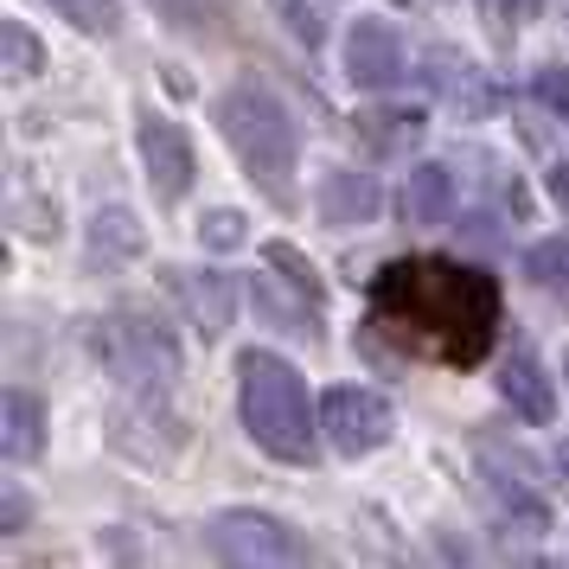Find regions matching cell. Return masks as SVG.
Here are the masks:
<instances>
[{
    "label": "cell",
    "instance_id": "6da1fadb",
    "mask_svg": "<svg viewBox=\"0 0 569 569\" xmlns=\"http://www.w3.org/2000/svg\"><path fill=\"white\" fill-rule=\"evenodd\" d=\"M371 308L397 320L410 339H422L436 359L473 365L492 346V327H499V288L480 269L410 257V262H390L371 282Z\"/></svg>",
    "mask_w": 569,
    "mask_h": 569
},
{
    "label": "cell",
    "instance_id": "7a4b0ae2",
    "mask_svg": "<svg viewBox=\"0 0 569 569\" xmlns=\"http://www.w3.org/2000/svg\"><path fill=\"white\" fill-rule=\"evenodd\" d=\"M237 410H243V429L262 455H276L288 467H308L313 461V429L320 416L308 403V385L301 371L276 352H243L237 359Z\"/></svg>",
    "mask_w": 569,
    "mask_h": 569
},
{
    "label": "cell",
    "instance_id": "3957f363",
    "mask_svg": "<svg viewBox=\"0 0 569 569\" xmlns=\"http://www.w3.org/2000/svg\"><path fill=\"white\" fill-rule=\"evenodd\" d=\"M218 129L231 141L237 167H243L276 206H288V199H295V154H301L288 109L276 103L269 90H257V83H237V90L218 97Z\"/></svg>",
    "mask_w": 569,
    "mask_h": 569
},
{
    "label": "cell",
    "instance_id": "277c9868",
    "mask_svg": "<svg viewBox=\"0 0 569 569\" xmlns=\"http://www.w3.org/2000/svg\"><path fill=\"white\" fill-rule=\"evenodd\" d=\"M90 352L141 403H167V390L180 378V346H173V333L160 320H141V313H109V320H97L90 327Z\"/></svg>",
    "mask_w": 569,
    "mask_h": 569
},
{
    "label": "cell",
    "instance_id": "5b68a950",
    "mask_svg": "<svg viewBox=\"0 0 569 569\" xmlns=\"http://www.w3.org/2000/svg\"><path fill=\"white\" fill-rule=\"evenodd\" d=\"M211 550L231 569H308V538L276 512H257V506H231L206 525Z\"/></svg>",
    "mask_w": 569,
    "mask_h": 569
},
{
    "label": "cell",
    "instance_id": "8992f818",
    "mask_svg": "<svg viewBox=\"0 0 569 569\" xmlns=\"http://www.w3.org/2000/svg\"><path fill=\"white\" fill-rule=\"evenodd\" d=\"M320 429L333 441V455L346 461H359V455H378L397 429V410H390L385 397L371 385H333L320 397Z\"/></svg>",
    "mask_w": 569,
    "mask_h": 569
},
{
    "label": "cell",
    "instance_id": "52a82bcc",
    "mask_svg": "<svg viewBox=\"0 0 569 569\" xmlns=\"http://www.w3.org/2000/svg\"><path fill=\"white\" fill-rule=\"evenodd\" d=\"M134 134H141V167H148L154 199H160V206L186 199V186H192V141H186L167 116H154V109H141Z\"/></svg>",
    "mask_w": 569,
    "mask_h": 569
},
{
    "label": "cell",
    "instance_id": "ba28073f",
    "mask_svg": "<svg viewBox=\"0 0 569 569\" xmlns=\"http://www.w3.org/2000/svg\"><path fill=\"white\" fill-rule=\"evenodd\" d=\"M403 32L390 27V20H359L352 39H346V78L352 90H390V83H403Z\"/></svg>",
    "mask_w": 569,
    "mask_h": 569
},
{
    "label": "cell",
    "instance_id": "9c48e42d",
    "mask_svg": "<svg viewBox=\"0 0 569 569\" xmlns=\"http://www.w3.org/2000/svg\"><path fill=\"white\" fill-rule=\"evenodd\" d=\"M487 492H492V506L512 518V525H525V531H543L550 525V506H543V492L538 480H531V467L518 461H492L487 455Z\"/></svg>",
    "mask_w": 569,
    "mask_h": 569
},
{
    "label": "cell",
    "instance_id": "30bf717a",
    "mask_svg": "<svg viewBox=\"0 0 569 569\" xmlns=\"http://www.w3.org/2000/svg\"><path fill=\"white\" fill-rule=\"evenodd\" d=\"M499 397H506L512 416H525V422H550V416H557V385H550V371H543L531 352H512V359L499 365Z\"/></svg>",
    "mask_w": 569,
    "mask_h": 569
},
{
    "label": "cell",
    "instance_id": "8fae6325",
    "mask_svg": "<svg viewBox=\"0 0 569 569\" xmlns=\"http://www.w3.org/2000/svg\"><path fill=\"white\" fill-rule=\"evenodd\" d=\"M180 301L192 308V320H199V333H224L231 327V301H237V288H231V276H218V269H186L180 282Z\"/></svg>",
    "mask_w": 569,
    "mask_h": 569
},
{
    "label": "cell",
    "instance_id": "7c38bea8",
    "mask_svg": "<svg viewBox=\"0 0 569 569\" xmlns=\"http://www.w3.org/2000/svg\"><path fill=\"white\" fill-rule=\"evenodd\" d=\"M141 257V224H134L129 206H97L90 218V262L97 269H122V262Z\"/></svg>",
    "mask_w": 569,
    "mask_h": 569
},
{
    "label": "cell",
    "instance_id": "4fadbf2b",
    "mask_svg": "<svg viewBox=\"0 0 569 569\" xmlns=\"http://www.w3.org/2000/svg\"><path fill=\"white\" fill-rule=\"evenodd\" d=\"M385 206V192L371 173H333V180L320 186V218L327 224H371Z\"/></svg>",
    "mask_w": 569,
    "mask_h": 569
},
{
    "label": "cell",
    "instance_id": "5bb4252c",
    "mask_svg": "<svg viewBox=\"0 0 569 569\" xmlns=\"http://www.w3.org/2000/svg\"><path fill=\"white\" fill-rule=\"evenodd\" d=\"M0 448H7V461H32L46 448V410H39V397L7 390V403H0Z\"/></svg>",
    "mask_w": 569,
    "mask_h": 569
},
{
    "label": "cell",
    "instance_id": "9a60e30c",
    "mask_svg": "<svg viewBox=\"0 0 569 569\" xmlns=\"http://www.w3.org/2000/svg\"><path fill=\"white\" fill-rule=\"evenodd\" d=\"M403 211H410V224H448V211H455V173L448 167H416L410 180H403Z\"/></svg>",
    "mask_w": 569,
    "mask_h": 569
},
{
    "label": "cell",
    "instance_id": "2e32d148",
    "mask_svg": "<svg viewBox=\"0 0 569 569\" xmlns=\"http://www.w3.org/2000/svg\"><path fill=\"white\" fill-rule=\"evenodd\" d=\"M269 13L282 20L301 46H327V32H333V13H339V0H269Z\"/></svg>",
    "mask_w": 569,
    "mask_h": 569
},
{
    "label": "cell",
    "instance_id": "e0dca14e",
    "mask_svg": "<svg viewBox=\"0 0 569 569\" xmlns=\"http://www.w3.org/2000/svg\"><path fill=\"white\" fill-rule=\"evenodd\" d=\"M52 7H58V13H64L78 32H97V39L122 27V7H116V0H52Z\"/></svg>",
    "mask_w": 569,
    "mask_h": 569
},
{
    "label": "cell",
    "instance_id": "ac0fdd59",
    "mask_svg": "<svg viewBox=\"0 0 569 569\" xmlns=\"http://www.w3.org/2000/svg\"><path fill=\"white\" fill-rule=\"evenodd\" d=\"M441 83H448V97H455V109H467V116H487L492 109V83L480 78V71H455V64H441Z\"/></svg>",
    "mask_w": 569,
    "mask_h": 569
},
{
    "label": "cell",
    "instance_id": "d6986e66",
    "mask_svg": "<svg viewBox=\"0 0 569 569\" xmlns=\"http://www.w3.org/2000/svg\"><path fill=\"white\" fill-rule=\"evenodd\" d=\"M525 269H531V282H543V288H563V295H569V243H563V237H550V243H538V250L525 257Z\"/></svg>",
    "mask_w": 569,
    "mask_h": 569
},
{
    "label": "cell",
    "instance_id": "ffe728a7",
    "mask_svg": "<svg viewBox=\"0 0 569 569\" xmlns=\"http://www.w3.org/2000/svg\"><path fill=\"white\" fill-rule=\"evenodd\" d=\"M262 257H269V269H276V276H282V282L295 288V295H308V301H320V276H313L308 262H301V250H288V243H269Z\"/></svg>",
    "mask_w": 569,
    "mask_h": 569
},
{
    "label": "cell",
    "instance_id": "44dd1931",
    "mask_svg": "<svg viewBox=\"0 0 569 569\" xmlns=\"http://www.w3.org/2000/svg\"><path fill=\"white\" fill-rule=\"evenodd\" d=\"M0 64H7V78H32L39 71V39L27 27H7L0 32Z\"/></svg>",
    "mask_w": 569,
    "mask_h": 569
},
{
    "label": "cell",
    "instance_id": "7402d4cb",
    "mask_svg": "<svg viewBox=\"0 0 569 569\" xmlns=\"http://www.w3.org/2000/svg\"><path fill=\"white\" fill-rule=\"evenodd\" d=\"M531 90H538V103L550 109V116H563L569 122V64H543Z\"/></svg>",
    "mask_w": 569,
    "mask_h": 569
},
{
    "label": "cell",
    "instance_id": "603a6c76",
    "mask_svg": "<svg viewBox=\"0 0 569 569\" xmlns=\"http://www.w3.org/2000/svg\"><path fill=\"white\" fill-rule=\"evenodd\" d=\"M199 243H206V250H237V243H243V218H237V211H206Z\"/></svg>",
    "mask_w": 569,
    "mask_h": 569
},
{
    "label": "cell",
    "instance_id": "cb8c5ba5",
    "mask_svg": "<svg viewBox=\"0 0 569 569\" xmlns=\"http://www.w3.org/2000/svg\"><path fill=\"white\" fill-rule=\"evenodd\" d=\"M27 512H32V506H27V492H20V487H7V512H0V531H27Z\"/></svg>",
    "mask_w": 569,
    "mask_h": 569
},
{
    "label": "cell",
    "instance_id": "d4e9b609",
    "mask_svg": "<svg viewBox=\"0 0 569 569\" xmlns=\"http://www.w3.org/2000/svg\"><path fill=\"white\" fill-rule=\"evenodd\" d=\"M550 199H557V206L569 211V160H563V167H557V173H550Z\"/></svg>",
    "mask_w": 569,
    "mask_h": 569
},
{
    "label": "cell",
    "instance_id": "484cf974",
    "mask_svg": "<svg viewBox=\"0 0 569 569\" xmlns=\"http://www.w3.org/2000/svg\"><path fill=\"white\" fill-rule=\"evenodd\" d=\"M480 13H487L492 27H506V0H480Z\"/></svg>",
    "mask_w": 569,
    "mask_h": 569
},
{
    "label": "cell",
    "instance_id": "4316f807",
    "mask_svg": "<svg viewBox=\"0 0 569 569\" xmlns=\"http://www.w3.org/2000/svg\"><path fill=\"white\" fill-rule=\"evenodd\" d=\"M518 569H557V563H538V557H525V563H518Z\"/></svg>",
    "mask_w": 569,
    "mask_h": 569
},
{
    "label": "cell",
    "instance_id": "83f0119b",
    "mask_svg": "<svg viewBox=\"0 0 569 569\" xmlns=\"http://www.w3.org/2000/svg\"><path fill=\"white\" fill-rule=\"evenodd\" d=\"M563 378H569V352H563Z\"/></svg>",
    "mask_w": 569,
    "mask_h": 569
}]
</instances>
